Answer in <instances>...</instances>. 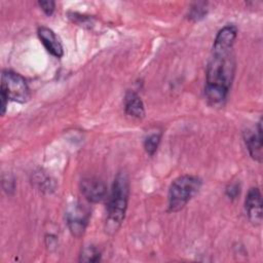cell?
<instances>
[{
    "instance_id": "obj_9",
    "label": "cell",
    "mask_w": 263,
    "mask_h": 263,
    "mask_svg": "<svg viewBox=\"0 0 263 263\" xmlns=\"http://www.w3.org/2000/svg\"><path fill=\"white\" fill-rule=\"evenodd\" d=\"M38 37L46 50L55 58H61L64 54L62 43L54 34V32L47 27H40L38 29Z\"/></svg>"
},
{
    "instance_id": "obj_3",
    "label": "cell",
    "mask_w": 263,
    "mask_h": 263,
    "mask_svg": "<svg viewBox=\"0 0 263 263\" xmlns=\"http://www.w3.org/2000/svg\"><path fill=\"white\" fill-rule=\"evenodd\" d=\"M200 186V179L191 175H184L173 181L167 195L168 211L175 213L182 210L198 192Z\"/></svg>"
},
{
    "instance_id": "obj_8",
    "label": "cell",
    "mask_w": 263,
    "mask_h": 263,
    "mask_svg": "<svg viewBox=\"0 0 263 263\" xmlns=\"http://www.w3.org/2000/svg\"><path fill=\"white\" fill-rule=\"evenodd\" d=\"M237 35V29L233 25H227L223 27L217 34L214 44L213 51H230Z\"/></svg>"
},
{
    "instance_id": "obj_6",
    "label": "cell",
    "mask_w": 263,
    "mask_h": 263,
    "mask_svg": "<svg viewBox=\"0 0 263 263\" xmlns=\"http://www.w3.org/2000/svg\"><path fill=\"white\" fill-rule=\"evenodd\" d=\"M80 191L89 202H99L105 197L107 188L99 178L86 177L80 182Z\"/></svg>"
},
{
    "instance_id": "obj_16",
    "label": "cell",
    "mask_w": 263,
    "mask_h": 263,
    "mask_svg": "<svg viewBox=\"0 0 263 263\" xmlns=\"http://www.w3.org/2000/svg\"><path fill=\"white\" fill-rule=\"evenodd\" d=\"M226 194L229 198H235L239 194V186L237 183L231 184L227 189H226Z\"/></svg>"
},
{
    "instance_id": "obj_5",
    "label": "cell",
    "mask_w": 263,
    "mask_h": 263,
    "mask_svg": "<svg viewBox=\"0 0 263 263\" xmlns=\"http://www.w3.org/2000/svg\"><path fill=\"white\" fill-rule=\"evenodd\" d=\"M89 218L90 209L86 204L80 201H75L69 205L66 213V220L68 228L73 236L80 237L83 235Z\"/></svg>"
},
{
    "instance_id": "obj_7",
    "label": "cell",
    "mask_w": 263,
    "mask_h": 263,
    "mask_svg": "<svg viewBox=\"0 0 263 263\" xmlns=\"http://www.w3.org/2000/svg\"><path fill=\"white\" fill-rule=\"evenodd\" d=\"M245 208L250 221L254 225H259L262 222V195L261 191L257 187H253L249 190L246 200Z\"/></svg>"
},
{
    "instance_id": "obj_4",
    "label": "cell",
    "mask_w": 263,
    "mask_h": 263,
    "mask_svg": "<svg viewBox=\"0 0 263 263\" xmlns=\"http://www.w3.org/2000/svg\"><path fill=\"white\" fill-rule=\"evenodd\" d=\"M1 92H3L8 100L17 103H25L30 98V89L25 78L10 70L2 72Z\"/></svg>"
},
{
    "instance_id": "obj_12",
    "label": "cell",
    "mask_w": 263,
    "mask_h": 263,
    "mask_svg": "<svg viewBox=\"0 0 263 263\" xmlns=\"http://www.w3.org/2000/svg\"><path fill=\"white\" fill-rule=\"evenodd\" d=\"M160 139H161L160 133H152L145 138L144 148L149 155H153L156 152L158 145L160 143Z\"/></svg>"
},
{
    "instance_id": "obj_17",
    "label": "cell",
    "mask_w": 263,
    "mask_h": 263,
    "mask_svg": "<svg viewBox=\"0 0 263 263\" xmlns=\"http://www.w3.org/2000/svg\"><path fill=\"white\" fill-rule=\"evenodd\" d=\"M8 101H9L8 98L3 92H1V114L2 115H4L6 112V106Z\"/></svg>"
},
{
    "instance_id": "obj_1",
    "label": "cell",
    "mask_w": 263,
    "mask_h": 263,
    "mask_svg": "<svg viewBox=\"0 0 263 263\" xmlns=\"http://www.w3.org/2000/svg\"><path fill=\"white\" fill-rule=\"evenodd\" d=\"M235 72V60L230 51H213L206 67L204 92L212 105L223 103Z\"/></svg>"
},
{
    "instance_id": "obj_2",
    "label": "cell",
    "mask_w": 263,
    "mask_h": 263,
    "mask_svg": "<svg viewBox=\"0 0 263 263\" xmlns=\"http://www.w3.org/2000/svg\"><path fill=\"white\" fill-rule=\"evenodd\" d=\"M129 181L125 173H118L114 179L109 202L105 229L109 234H114L121 226L128 201Z\"/></svg>"
},
{
    "instance_id": "obj_11",
    "label": "cell",
    "mask_w": 263,
    "mask_h": 263,
    "mask_svg": "<svg viewBox=\"0 0 263 263\" xmlns=\"http://www.w3.org/2000/svg\"><path fill=\"white\" fill-rule=\"evenodd\" d=\"M124 110L125 113L137 119H141L145 116L144 104L139 95L133 90H127L124 96Z\"/></svg>"
},
{
    "instance_id": "obj_14",
    "label": "cell",
    "mask_w": 263,
    "mask_h": 263,
    "mask_svg": "<svg viewBox=\"0 0 263 263\" xmlns=\"http://www.w3.org/2000/svg\"><path fill=\"white\" fill-rule=\"evenodd\" d=\"M206 14V3L205 2H196L192 5L190 12H189V18L193 21H199Z\"/></svg>"
},
{
    "instance_id": "obj_13",
    "label": "cell",
    "mask_w": 263,
    "mask_h": 263,
    "mask_svg": "<svg viewBox=\"0 0 263 263\" xmlns=\"http://www.w3.org/2000/svg\"><path fill=\"white\" fill-rule=\"evenodd\" d=\"M101 259V252L93 246L85 247L80 255V261L82 262H97Z\"/></svg>"
},
{
    "instance_id": "obj_15",
    "label": "cell",
    "mask_w": 263,
    "mask_h": 263,
    "mask_svg": "<svg viewBox=\"0 0 263 263\" xmlns=\"http://www.w3.org/2000/svg\"><path fill=\"white\" fill-rule=\"evenodd\" d=\"M39 6L41 7V9L44 11L45 14L47 15H51L53 10H54V2L49 0V1H39L38 2Z\"/></svg>"
},
{
    "instance_id": "obj_10",
    "label": "cell",
    "mask_w": 263,
    "mask_h": 263,
    "mask_svg": "<svg viewBox=\"0 0 263 263\" xmlns=\"http://www.w3.org/2000/svg\"><path fill=\"white\" fill-rule=\"evenodd\" d=\"M245 141L251 157L258 162H262L263 152H262L261 120L257 123V127L255 128V132H248L245 138Z\"/></svg>"
}]
</instances>
